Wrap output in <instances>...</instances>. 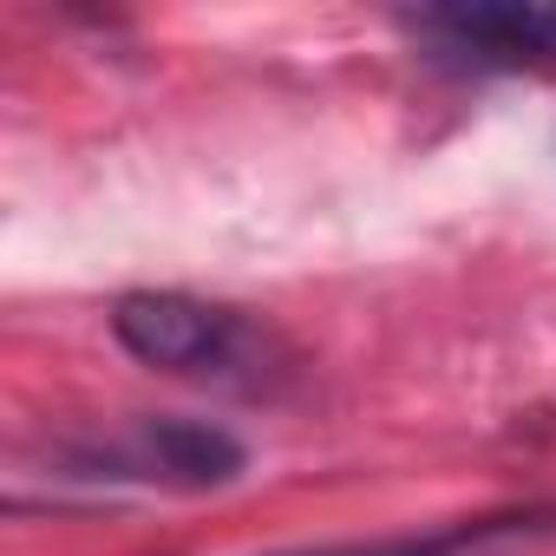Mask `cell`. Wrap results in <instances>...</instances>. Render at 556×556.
<instances>
[{
  "mask_svg": "<svg viewBox=\"0 0 556 556\" xmlns=\"http://www.w3.org/2000/svg\"><path fill=\"white\" fill-rule=\"evenodd\" d=\"M249 471L236 432L184 413H151L118 439H79L53 452V478L79 484H157V491H223Z\"/></svg>",
  "mask_w": 556,
  "mask_h": 556,
  "instance_id": "cell-2",
  "label": "cell"
},
{
  "mask_svg": "<svg viewBox=\"0 0 556 556\" xmlns=\"http://www.w3.org/2000/svg\"><path fill=\"white\" fill-rule=\"evenodd\" d=\"M432 66L458 73H543L556 66V8H419L393 14Z\"/></svg>",
  "mask_w": 556,
  "mask_h": 556,
  "instance_id": "cell-3",
  "label": "cell"
},
{
  "mask_svg": "<svg viewBox=\"0 0 556 556\" xmlns=\"http://www.w3.org/2000/svg\"><path fill=\"white\" fill-rule=\"evenodd\" d=\"M556 543V504H510L484 517H458L439 530H400L374 543H321V549H289V556H517V549H549Z\"/></svg>",
  "mask_w": 556,
  "mask_h": 556,
  "instance_id": "cell-4",
  "label": "cell"
},
{
  "mask_svg": "<svg viewBox=\"0 0 556 556\" xmlns=\"http://www.w3.org/2000/svg\"><path fill=\"white\" fill-rule=\"evenodd\" d=\"M112 341L157 374L177 380H216V387H268L282 374V348L268 328H255L242 308H216L177 289H138L112 308Z\"/></svg>",
  "mask_w": 556,
  "mask_h": 556,
  "instance_id": "cell-1",
  "label": "cell"
}]
</instances>
